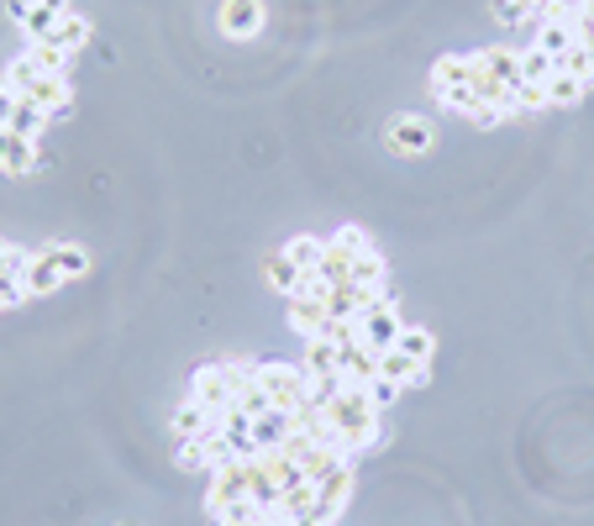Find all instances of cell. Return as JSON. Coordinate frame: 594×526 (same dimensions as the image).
I'll return each instance as SVG.
<instances>
[{
  "label": "cell",
  "mask_w": 594,
  "mask_h": 526,
  "mask_svg": "<svg viewBox=\"0 0 594 526\" xmlns=\"http://www.w3.org/2000/svg\"><path fill=\"white\" fill-rule=\"evenodd\" d=\"M321 416H326V426H332V437H338V447L348 458H358V453H369V447H379L390 437L384 432V411L369 401V385H342L332 401L321 405Z\"/></svg>",
  "instance_id": "obj_1"
},
{
  "label": "cell",
  "mask_w": 594,
  "mask_h": 526,
  "mask_svg": "<svg viewBox=\"0 0 594 526\" xmlns=\"http://www.w3.org/2000/svg\"><path fill=\"white\" fill-rule=\"evenodd\" d=\"M6 84L17 90V101H32V105H42L48 117H69L74 111V90H69V80L63 74H48V69H38L32 63V53H21V59H11L6 69Z\"/></svg>",
  "instance_id": "obj_2"
},
{
  "label": "cell",
  "mask_w": 594,
  "mask_h": 526,
  "mask_svg": "<svg viewBox=\"0 0 594 526\" xmlns=\"http://www.w3.org/2000/svg\"><path fill=\"white\" fill-rule=\"evenodd\" d=\"M248 385H253V364H248V358H217V364L195 368L190 401H200L205 411L226 416V411H238V401H242V390Z\"/></svg>",
  "instance_id": "obj_3"
},
{
  "label": "cell",
  "mask_w": 594,
  "mask_h": 526,
  "mask_svg": "<svg viewBox=\"0 0 594 526\" xmlns=\"http://www.w3.org/2000/svg\"><path fill=\"white\" fill-rule=\"evenodd\" d=\"M253 380L263 390H269V401H274V411H290V416H300L305 405H311V374L300 364H253Z\"/></svg>",
  "instance_id": "obj_4"
},
{
  "label": "cell",
  "mask_w": 594,
  "mask_h": 526,
  "mask_svg": "<svg viewBox=\"0 0 594 526\" xmlns=\"http://www.w3.org/2000/svg\"><path fill=\"white\" fill-rule=\"evenodd\" d=\"M353 332L363 347H374V353H384V347H395V337L405 332V322H400V305L384 295V301H374L369 311H358L353 316Z\"/></svg>",
  "instance_id": "obj_5"
},
{
  "label": "cell",
  "mask_w": 594,
  "mask_h": 526,
  "mask_svg": "<svg viewBox=\"0 0 594 526\" xmlns=\"http://www.w3.org/2000/svg\"><path fill=\"white\" fill-rule=\"evenodd\" d=\"M469 80H474V53H442V59L432 63V95L442 105L453 101V95H463Z\"/></svg>",
  "instance_id": "obj_6"
},
{
  "label": "cell",
  "mask_w": 594,
  "mask_h": 526,
  "mask_svg": "<svg viewBox=\"0 0 594 526\" xmlns=\"http://www.w3.org/2000/svg\"><path fill=\"white\" fill-rule=\"evenodd\" d=\"M384 142H390L395 153H405V159H421V153L436 148V132L426 117H395V122L384 127Z\"/></svg>",
  "instance_id": "obj_7"
},
{
  "label": "cell",
  "mask_w": 594,
  "mask_h": 526,
  "mask_svg": "<svg viewBox=\"0 0 594 526\" xmlns=\"http://www.w3.org/2000/svg\"><path fill=\"white\" fill-rule=\"evenodd\" d=\"M221 32L226 38H258L263 32V0H221Z\"/></svg>",
  "instance_id": "obj_8"
},
{
  "label": "cell",
  "mask_w": 594,
  "mask_h": 526,
  "mask_svg": "<svg viewBox=\"0 0 594 526\" xmlns=\"http://www.w3.org/2000/svg\"><path fill=\"white\" fill-rule=\"evenodd\" d=\"M348 495H353V458H348V464H338V468H332V474H326V479L316 485V516H321V522L342 516Z\"/></svg>",
  "instance_id": "obj_9"
},
{
  "label": "cell",
  "mask_w": 594,
  "mask_h": 526,
  "mask_svg": "<svg viewBox=\"0 0 594 526\" xmlns=\"http://www.w3.org/2000/svg\"><path fill=\"white\" fill-rule=\"evenodd\" d=\"M217 411H205L200 401H184L174 405V416H169V432H174V443H190V437H211L217 432Z\"/></svg>",
  "instance_id": "obj_10"
},
{
  "label": "cell",
  "mask_w": 594,
  "mask_h": 526,
  "mask_svg": "<svg viewBox=\"0 0 594 526\" xmlns=\"http://www.w3.org/2000/svg\"><path fill=\"white\" fill-rule=\"evenodd\" d=\"M374 301H384V290H369V284H332V290H326V311H332L338 322H353L358 311H369Z\"/></svg>",
  "instance_id": "obj_11"
},
{
  "label": "cell",
  "mask_w": 594,
  "mask_h": 526,
  "mask_svg": "<svg viewBox=\"0 0 594 526\" xmlns=\"http://www.w3.org/2000/svg\"><path fill=\"white\" fill-rule=\"evenodd\" d=\"M338 368H342V380H348V385H374L379 380V353L353 337V343L338 347Z\"/></svg>",
  "instance_id": "obj_12"
},
{
  "label": "cell",
  "mask_w": 594,
  "mask_h": 526,
  "mask_svg": "<svg viewBox=\"0 0 594 526\" xmlns=\"http://www.w3.org/2000/svg\"><path fill=\"white\" fill-rule=\"evenodd\" d=\"M63 284V274H59V263L48 259V253H27V263H21V290H27V301H32V295H53V290H59Z\"/></svg>",
  "instance_id": "obj_13"
},
{
  "label": "cell",
  "mask_w": 594,
  "mask_h": 526,
  "mask_svg": "<svg viewBox=\"0 0 594 526\" xmlns=\"http://www.w3.org/2000/svg\"><path fill=\"white\" fill-rule=\"evenodd\" d=\"M536 48H542V53H553V59L574 53V48H578L574 17H547V21H536Z\"/></svg>",
  "instance_id": "obj_14"
},
{
  "label": "cell",
  "mask_w": 594,
  "mask_h": 526,
  "mask_svg": "<svg viewBox=\"0 0 594 526\" xmlns=\"http://www.w3.org/2000/svg\"><path fill=\"white\" fill-rule=\"evenodd\" d=\"M379 380L411 390V385L426 380V364H416V358H411V353H400V347H384V353H379Z\"/></svg>",
  "instance_id": "obj_15"
},
{
  "label": "cell",
  "mask_w": 594,
  "mask_h": 526,
  "mask_svg": "<svg viewBox=\"0 0 594 526\" xmlns=\"http://www.w3.org/2000/svg\"><path fill=\"white\" fill-rule=\"evenodd\" d=\"M326 322H332L326 301H311V295H295V301H290V332H295V337H321Z\"/></svg>",
  "instance_id": "obj_16"
},
{
  "label": "cell",
  "mask_w": 594,
  "mask_h": 526,
  "mask_svg": "<svg viewBox=\"0 0 594 526\" xmlns=\"http://www.w3.org/2000/svg\"><path fill=\"white\" fill-rule=\"evenodd\" d=\"M474 59L484 63V69H490V74H495L511 95L521 90V48H479Z\"/></svg>",
  "instance_id": "obj_17"
},
{
  "label": "cell",
  "mask_w": 594,
  "mask_h": 526,
  "mask_svg": "<svg viewBox=\"0 0 594 526\" xmlns=\"http://www.w3.org/2000/svg\"><path fill=\"white\" fill-rule=\"evenodd\" d=\"M300 368L316 380V374H342L338 368V343L326 337H300Z\"/></svg>",
  "instance_id": "obj_18"
},
{
  "label": "cell",
  "mask_w": 594,
  "mask_h": 526,
  "mask_svg": "<svg viewBox=\"0 0 594 526\" xmlns=\"http://www.w3.org/2000/svg\"><path fill=\"white\" fill-rule=\"evenodd\" d=\"M42 169V153L32 138H17L11 132V142H6V174H17V180H27V174H38Z\"/></svg>",
  "instance_id": "obj_19"
},
{
  "label": "cell",
  "mask_w": 594,
  "mask_h": 526,
  "mask_svg": "<svg viewBox=\"0 0 594 526\" xmlns=\"http://www.w3.org/2000/svg\"><path fill=\"white\" fill-rule=\"evenodd\" d=\"M263 280L274 284L279 295H300V280H305V274H300L295 263H290V253L279 247V253H269V259H263Z\"/></svg>",
  "instance_id": "obj_20"
},
{
  "label": "cell",
  "mask_w": 594,
  "mask_h": 526,
  "mask_svg": "<svg viewBox=\"0 0 594 526\" xmlns=\"http://www.w3.org/2000/svg\"><path fill=\"white\" fill-rule=\"evenodd\" d=\"M42 42H48V48H63V53H74V48H84V42H90V21L69 11V17L53 21V32H48Z\"/></svg>",
  "instance_id": "obj_21"
},
{
  "label": "cell",
  "mask_w": 594,
  "mask_h": 526,
  "mask_svg": "<svg viewBox=\"0 0 594 526\" xmlns=\"http://www.w3.org/2000/svg\"><path fill=\"white\" fill-rule=\"evenodd\" d=\"M48 122H53V117H48V111H42V105H32V101H17V111H11V132H17V138H48Z\"/></svg>",
  "instance_id": "obj_22"
},
{
  "label": "cell",
  "mask_w": 594,
  "mask_h": 526,
  "mask_svg": "<svg viewBox=\"0 0 594 526\" xmlns=\"http://www.w3.org/2000/svg\"><path fill=\"white\" fill-rule=\"evenodd\" d=\"M284 253H290V263H295L300 274H316V269H321V253H326V237L300 232V237H290V243H284Z\"/></svg>",
  "instance_id": "obj_23"
},
{
  "label": "cell",
  "mask_w": 594,
  "mask_h": 526,
  "mask_svg": "<svg viewBox=\"0 0 594 526\" xmlns=\"http://www.w3.org/2000/svg\"><path fill=\"white\" fill-rule=\"evenodd\" d=\"M42 253L59 263V274L63 280H80V274H90V253L74 243H42Z\"/></svg>",
  "instance_id": "obj_24"
},
{
  "label": "cell",
  "mask_w": 594,
  "mask_h": 526,
  "mask_svg": "<svg viewBox=\"0 0 594 526\" xmlns=\"http://www.w3.org/2000/svg\"><path fill=\"white\" fill-rule=\"evenodd\" d=\"M353 253H342L338 243H326V253H321V269H316V280L326 284V290H332V284H348L353 280Z\"/></svg>",
  "instance_id": "obj_25"
},
{
  "label": "cell",
  "mask_w": 594,
  "mask_h": 526,
  "mask_svg": "<svg viewBox=\"0 0 594 526\" xmlns=\"http://www.w3.org/2000/svg\"><path fill=\"white\" fill-rule=\"evenodd\" d=\"M590 95V80H578V74H568V69H557L553 80H547V101L553 105H578Z\"/></svg>",
  "instance_id": "obj_26"
},
{
  "label": "cell",
  "mask_w": 594,
  "mask_h": 526,
  "mask_svg": "<svg viewBox=\"0 0 594 526\" xmlns=\"http://www.w3.org/2000/svg\"><path fill=\"white\" fill-rule=\"evenodd\" d=\"M557 74V59L542 48H521V84H547Z\"/></svg>",
  "instance_id": "obj_27"
},
{
  "label": "cell",
  "mask_w": 594,
  "mask_h": 526,
  "mask_svg": "<svg viewBox=\"0 0 594 526\" xmlns=\"http://www.w3.org/2000/svg\"><path fill=\"white\" fill-rule=\"evenodd\" d=\"M348 284H369V290H384V295H390V263L379 259V253H363V259L353 263V280Z\"/></svg>",
  "instance_id": "obj_28"
},
{
  "label": "cell",
  "mask_w": 594,
  "mask_h": 526,
  "mask_svg": "<svg viewBox=\"0 0 594 526\" xmlns=\"http://www.w3.org/2000/svg\"><path fill=\"white\" fill-rule=\"evenodd\" d=\"M395 347H400V353H411L416 364H432L436 337H432V332H426V326H405V332H400V337H395Z\"/></svg>",
  "instance_id": "obj_29"
},
{
  "label": "cell",
  "mask_w": 594,
  "mask_h": 526,
  "mask_svg": "<svg viewBox=\"0 0 594 526\" xmlns=\"http://www.w3.org/2000/svg\"><path fill=\"white\" fill-rule=\"evenodd\" d=\"M326 243H338L342 253H353V259H363V253H374V243H369V232H363V226H338V232H332V237H326Z\"/></svg>",
  "instance_id": "obj_30"
},
{
  "label": "cell",
  "mask_w": 594,
  "mask_h": 526,
  "mask_svg": "<svg viewBox=\"0 0 594 526\" xmlns=\"http://www.w3.org/2000/svg\"><path fill=\"white\" fill-rule=\"evenodd\" d=\"M27 53H32V63H38V69H48V74H63V69H69V53H63V48H48V42H32Z\"/></svg>",
  "instance_id": "obj_31"
},
{
  "label": "cell",
  "mask_w": 594,
  "mask_h": 526,
  "mask_svg": "<svg viewBox=\"0 0 594 526\" xmlns=\"http://www.w3.org/2000/svg\"><path fill=\"white\" fill-rule=\"evenodd\" d=\"M542 105H553L547 101V84H521L515 90V111H542Z\"/></svg>",
  "instance_id": "obj_32"
},
{
  "label": "cell",
  "mask_w": 594,
  "mask_h": 526,
  "mask_svg": "<svg viewBox=\"0 0 594 526\" xmlns=\"http://www.w3.org/2000/svg\"><path fill=\"white\" fill-rule=\"evenodd\" d=\"M395 395H400V385H390V380H374V385H369V401H374L379 411H384V405H395Z\"/></svg>",
  "instance_id": "obj_33"
},
{
  "label": "cell",
  "mask_w": 594,
  "mask_h": 526,
  "mask_svg": "<svg viewBox=\"0 0 594 526\" xmlns=\"http://www.w3.org/2000/svg\"><path fill=\"white\" fill-rule=\"evenodd\" d=\"M11 111H17V90L6 84V74H0V127L11 122Z\"/></svg>",
  "instance_id": "obj_34"
},
{
  "label": "cell",
  "mask_w": 594,
  "mask_h": 526,
  "mask_svg": "<svg viewBox=\"0 0 594 526\" xmlns=\"http://www.w3.org/2000/svg\"><path fill=\"white\" fill-rule=\"evenodd\" d=\"M38 11H53V17H69V0H32Z\"/></svg>",
  "instance_id": "obj_35"
},
{
  "label": "cell",
  "mask_w": 594,
  "mask_h": 526,
  "mask_svg": "<svg viewBox=\"0 0 594 526\" xmlns=\"http://www.w3.org/2000/svg\"><path fill=\"white\" fill-rule=\"evenodd\" d=\"M6 11H11V21H17V27H21V21H27V11H32V0H11Z\"/></svg>",
  "instance_id": "obj_36"
},
{
  "label": "cell",
  "mask_w": 594,
  "mask_h": 526,
  "mask_svg": "<svg viewBox=\"0 0 594 526\" xmlns=\"http://www.w3.org/2000/svg\"><path fill=\"white\" fill-rule=\"evenodd\" d=\"M6 142H11V127H0V169H6Z\"/></svg>",
  "instance_id": "obj_37"
},
{
  "label": "cell",
  "mask_w": 594,
  "mask_h": 526,
  "mask_svg": "<svg viewBox=\"0 0 594 526\" xmlns=\"http://www.w3.org/2000/svg\"><path fill=\"white\" fill-rule=\"evenodd\" d=\"M6 259H11V243H6V237H0V269H6Z\"/></svg>",
  "instance_id": "obj_38"
}]
</instances>
